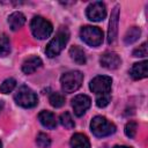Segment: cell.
Masks as SVG:
<instances>
[{
    "label": "cell",
    "instance_id": "d4e9b609",
    "mask_svg": "<svg viewBox=\"0 0 148 148\" xmlns=\"http://www.w3.org/2000/svg\"><path fill=\"white\" fill-rule=\"evenodd\" d=\"M111 101L110 94H103V95H97L96 97V105L98 108H105Z\"/></svg>",
    "mask_w": 148,
    "mask_h": 148
},
{
    "label": "cell",
    "instance_id": "6da1fadb",
    "mask_svg": "<svg viewBox=\"0 0 148 148\" xmlns=\"http://www.w3.org/2000/svg\"><path fill=\"white\" fill-rule=\"evenodd\" d=\"M69 39V31L67 28L65 27H61L56 36L50 40V43L46 45V49H45V53L49 58H53V57H57L62 50L64 47L66 46L67 42Z\"/></svg>",
    "mask_w": 148,
    "mask_h": 148
},
{
    "label": "cell",
    "instance_id": "484cf974",
    "mask_svg": "<svg viewBox=\"0 0 148 148\" xmlns=\"http://www.w3.org/2000/svg\"><path fill=\"white\" fill-rule=\"evenodd\" d=\"M148 53L147 51V43H142L139 47L133 50V57H146Z\"/></svg>",
    "mask_w": 148,
    "mask_h": 148
},
{
    "label": "cell",
    "instance_id": "cb8c5ba5",
    "mask_svg": "<svg viewBox=\"0 0 148 148\" xmlns=\"http://www.w3.org/2000/svg\"><path fill=\"white\" fill-rule=\"evenodd\" d=\"M136 130H138V125L135 121H128L125 125V134L126 136H128L130 139H133L136 134Z\"/></svg>",
    "mask_w": 148,
    "mask_h": 148
},
{
    "label": "cell",
    "instance_id": "7a4b0ae2",
    "mask_svg": "<svg viewBox=\"0 0 148 148\" xmlns=\"http://www.w3.org/2000/svg\"><path fill=\"white\" fill-rule=\"evenodd\" d=\"M90 130L92 134L97 138H104L113 134L116 132V125L111 121H109L105 117L96 116L91 119L90 123Z\"/></svg>",
    "mask_w": 148,
    "mask_h": 148
},
{
    "label": "cell",
    "instance_id": "d6986e66",
    "mask_svg": "<svg viewBox=\"0 0 148 148\" xmlns=\"http://www.w3.org/2000/svg\"><path fill=\"white\" fill-rule=\"evenodd\" d=\"M10 52V40L7 35H0V57H7Z\"/></svg>",
    "mask_w": 148,
    "mask_h": 148
},
{
    "label": "cell",
    "instance_id": "7402d4cb",
    "mask_svg": "<svg viewBox=\"0 0 148 148\" xmlns=\"http://www.w3.org/2000/svg\"><path fill=\"white\" fill-rule=\"evenodd\" d=\"M59 120H60V124L67 130H71V128H73L75 126V123H74V120H73V118H72L69 112L61 113L60 117H59Z\"/></svg>",
    "mask_w": 148,
    "mask_h": 148
},
{
    "label": "cell",
    "instance_id": "9c48e42d",
    "mask_svg": "<svg viewBox=\"0 0 148 148\" xmlns=\"http://www.w3.org/2000/svg\"><path fill=\"white\" fill-rule=\"evenodd\" d=\"M90 105H91V99L87 95H76L72 99V108L74 110L75 116L77 117H82L86 113V111L90 108Z\"/></svg>",
    "mask_w": 148,
    "mask_h": 148
},
{
    "label": "cell",
    "instance_id": "5b68a950",
    "mask_svg": "<svg viewBox=\"0 0 148 148\" xmlns=\"http://www.w3.org/2000/svg\"><path fill=\"white\" fill-rule=\"evenodd\" d=\"M30 30L38 39H45L53 32V25L50 21L42 16H35L30 22Z\"/></svg>",
    "mask_w": 148,
    "mask_h": 148
},
{
    "label": "cell",
    "instance_id": "4fadbf2b",
    "mask_svg": "<svg viewBox=\"0 0 148 148\" xmlns=\"http://www.w3.org/2000/svg\"><path fill=\"white\" fill-rule=\"evenodd\" d=\"M43 61L39 57L37 56H32L28 59H25L22 64V72L24 74H32L34 72H36L39 67H42Z\"/></svg>",
    "mask_w": 148,
    "mask_h": 148
},
{
    "label": "cell",
    "instance_id": "e0dca14e",
    "mask_svg": "<svg viewBox=\"0 0 148 148\" xmlns=\"http://www.w3.org/2000/svg\"><path fill=\"white\" fill-rule=\"evenodd\" d=\"M69 56H71L72 60L74 62H76L77 65H84L87 62V57H86L84 51L81 47H79L77 45H74L69 49Z\"/></svg>",
    "mask_w": 148,
    "mask_h": 148
},
{
    "label": "cell",
    "instance_id": "2e32d148",
    "mask_svg": "<svg viewBox=\"0 0 148 148\" xmlns=\"http://www.w3.org/2000/svg\"><path fill=\"white\" fill-rule=\"evenodd\" d=\"M71 148H90V141L84 134L75 133L71 139Z\"/></svg>",
    "mask_w": 148,
    "mask_h": 148
},
{
    "label": "cell",
    "instance_id": "9a60e30c",
    "mask_svg": "<svg viewBox=\"0 0 148 148\" xmlns=\"http://www.w3.org/2000/svg\"><path fill=\"white\" fill-rule=\"evenodd\" d=\"M25 23V16L21 12H14L8 16V24L13 31L21 29Z\"/></svg>",
    "mask_w": 148,
    "mask_h": 148
},
{
    "label": "cell",
    "instance_id": "4316f807",
    "mask_svg": "<svg viewBox=\"0 0 148 148\" xmlns=\"http://www.w3.org/2000/svg\"><path fill=\"white\" fill-rule=\"evenodd\" d=\"M113 148H132V147H128V146H119L118 145V146H114Z\"/></svg>",
    "mask_w": 148,
    "mask_h": 148
},
{
    "label": "cell",
    "instance_id": "ba28073f",
    "mask_svg": "<svg viewBox=\"0 0 148 148\" xmlns=\"http://www.w3.org/2000/svg\"><path fill=\"white\" fill-rule=\"evenodd\" d=\"M86 15L90 21H94V22L103 21L106 16V7L102 1L91 2L87 7Z\"/></svg>",
    "mask_w": 148,
    "mask_h": 148
},
{
    "label": "cell",
    "instance_id": "8fae6325",
    "mask_svg": "<svg viewBox=\"0 0 148 148\" xmlns=\"http://www.w3.org/2000/svg\"><path fill=\"white\" fill-rule=\"evenodd\" d=\"M99 62L106 69H116L120 66L121 59L116 52H105L101 56Z\"/></svg>",
    "mask_w": 148,
    "mask_h": 148
},
{
    "label": "cell",
    "instance_id": "ac0fdd59",
    "mask_svg": "<svg viewBox=\"0 0 148 148\" xmlns=\"http://www.w3.org/2000/svg\"><path fill=\"white\" fill-rule=\"evenodd\" d=\"M140 35H141L140 28H138V27H132V28H130V29L126 31V34H125V36H124V43H125L126 45L133 44L134 42H136V40L139 39Z\"/></svg>",
    "mask_w": 148,
    "mask_h": 148
},
{
    "label": "cell",
    "instance_id": "3957f363",
    "mask_svg": "<svg viewBox=\"0 0 148 148\" xmlns=\"http://www.w3.org/2000/svg\"><path fill=\"white\" fill-rule=\"evenodd\" d=\"M83 82V74L80 71H69L61 75L60 84L62 91L71 94L76 91Z\"/></svg>",
    "mask_w": 148,
    "mask_h": 148
},
{
    "label": "cell",
    "instance_id": "277c9868",
    "mask_svg": "<svg viewBox=\"0 0 148 148\" xmlns=\"http://www.w3.org/2000/svg\"><path fill=\"white\" fill-rule=\"evenodd\" d=\"M14 99L16 102L17 105L25 108V109H30L37 105L38 103V97L36 95V92L30 89L28 86H21L16 92L14 94Z\"/></svg>",
    "mask_w": 148,
    "mask_h": 148
},
{
    "label": "cell",
    "instance_id": "44dd1931",
    "mask_svg": "<svg viewBox=\"0 0 148 148\" xmlns=\"http://www.w3.org/2000/svg\"><path fill=\"white\" fill-rule=\"evenodd\" d=\"M16 87V80L13 79V77H9V79H6L1 86H0V91L2 94H9L12 92Z\"/></svg>",
    "mask_w": 148,
    "mask_h": 148
},
{
    "label": "cell",
    "instance_id": "5bb4252c",
    "mask_svg": "<svg viewBox=\"0 0 148 148\" xmlns=\"http://www.w3.org/2000/svg\"><path fill=\"white\" fill-rule=\"evenodd\" d=\"M38 120L40 121V124L49 128V130H53L57 127V124H58V120H57V117L54 116V113L50 112V111H46V110H43L39 112L38 114Z\"/></svg>",
    "mask_w": 148,
    "mask_h": 148
},
{
    "label": "cell",
    "instance_id": "52a82bcc",
    "mask_svg": "<svg viewBox=\"0 0 148 148\" xmlns=\"http://www.w3.org/2000/svg\"><path fill=\"white\" fill-rule=\"evenodd\" d=\"M111 87H112V79L106 75H98L94 77L89 83L90 90L96 95L109 94L111 90Z\"/></svg>",
    "mask_w": 148,
    "mask_h": 148
},
{
    "label": "cell",
    "instance_id": "30bf717a",
    "mask_svg": "<svg viewBox=\"0 0 148 148\" xmlns=\"http://www.w3.org/2000/svg\"><path fill=\"white\" fill-rule=\"evenodd\" d=\"M118 21H119V6H114L111 12L110 21H109V29H108V43L113 44L117 37L118 31Z\"/></svg>",
    "mask_w": 148,
    "mask_h": 148
},
{
    "label": "cell",
    "instance_id": "603a6c76",
    "mask_svg": "<svg viewBox=\"0 0 148 148\" xmlns=\"http://www.w3.org/2000/svg\"><path fill=\"white\" fill-rule=\"evenodd\" d=\"M36 143L39 148H49L51 146V139L45 133H39L36 138Z\"/></svg>",
    "mask_w": 148,
    "mask_h": 148
},
{
    "label": "cell",
    "instance_id": "83f0119b",
    "mask_svg": "<svg viewBox=\"0 0 148 148\" xmlns=\"http://www.w3.org/2000/svg\"><path fill=\"white\" fill-rule=\"evenodd\" d=\"M0 148H2V142H1V140H0Z\"/></svg>",
    "mask_w": 148,
    "mask_h": 148
},
{
    "label": "cell",
    "instance_id": "7c38bea8",
    "mask_svg": "<svg viewBox=\"0 0 148 148\" xmlns=\"http://www.w3.org/2000/svg\"><path fill=\"white\" fill-rule=\"evenodd\" d=\"M130 74H131L132 79H134V80H141V79L147 77L148 76V61L143 60L140 62H135L132 66Z\"/></svg>",
    "mask_w": 148,
    "mask_h": 148
},
{
    "label": "cell",
    "instance_id": "8992f818",
    "mask_svg": "<svg viewBox=\"0 0 148 148\" xmlns=\"http://www.w3.org/2000/svg\"><path fill=\"white\" fill-rule=\"evenodd\" d=\"M80 36L82 38V40L90 45V46H99L103 43V31L97 28V27H92V25H84L81 28L80 30Z\"/></svg>",
    "mask_w": 148,
    "mask_h": 148
},
{
    "label": "cell",
    "instance_id": "ffe728a7",
    "mask_svg": "<svg viewBox=\"0 0 148 148\" xmlns=\"http://www.w3.org/2000/svg\"><path fill=\"white\" fill-rule=\"evenodd\" d=\"M49 102L53 108H61L65 104V96L60 92H52L49 97Z\"/></svg>",
    "mask_w": 148,
    "mask_h": 148
}]
</instances>
